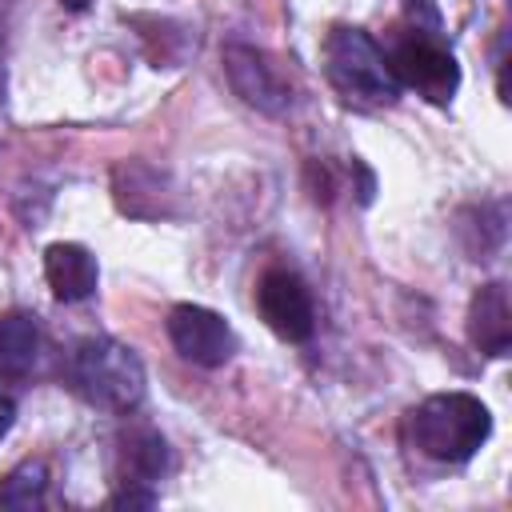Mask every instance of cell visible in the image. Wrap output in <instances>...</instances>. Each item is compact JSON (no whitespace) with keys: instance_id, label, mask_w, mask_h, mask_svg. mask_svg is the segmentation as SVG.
Segmentation results:
<instances>
[{"instance_id":"11","label":"cell","mask_w":512,"mask_h":512,"mask_svg":"<svg viewBox=\"0 0 512 512\" xmlns=\"http://www.w3.org/2000/svg\"><path fill=\"white\" fill-rule=\"evenodd\" d=\"M124 468H128V484H152L164 476L168 468V444L160 432L152 428H136L124 436Z\"/></svg>"},{"instance_id":"7","label":"cell","mask_w":512,"mask_h":512,"mask_svg":"<svg viewBox=\"0 0 512 512\" xmlns=\"http://www.w3.org/2000/svg\"><path fill=\"white\" fill-rule=\"evenodd\" d=\"M224 72H228L236 96L244 104H252L256 112H264V116H280L288 108V100H292V92L280 80L276 64L264 52H256L252 44H236V40L224 44Z\"/></svg>"},{"instance_id":"1","label":"cell","mask_w":512,"mask_h":512,"mask_svg":"<svg viewBox=\"0 0 512 512\" xmlns=\"http://www.w3.org/2000/svg\"><path fill=\"white\" fill-rule=\"evenodd\" d=\"M408 432L424 456L440 464H464L492 436V416L472 392H436L412 408Z\"/></svg>"},{"instance_id":"4","label":"cell","mask_w":512,"mask_h":512,"mask_svg":"<svg viewBox=\"0 0 512 512\" xmlns=\"http://www.w3.org/2000/svg\"><path fill=\"white\" fill-rule=\"evenodd\" d=\"M388 68H392L400 88H416L432 104H448L456 96V88H460L456 56L440 40H432L424 32H412V36L396 40V48L388 52Z\"/></svg>"},{"instance_id":"3","label":"cell","mask_w":512,"mask_h":512,"mask_svg":"<svg viewBox=\"0 0 512 512\" xmlns=\"http://www.w3.org/2000/svg\"><path fill=\"white\" fill-rule=\"evenodd\" d=\"M324 72L328 84L356 108H380L400 96V84L388 68V52L364 28H332L324 40Z\"/></svg>"},{"instance_id":"5","label":"cell","mask_w":512,"mask_h":512,"mask_svg":"<svg viewBox=\"0 0 512 512\" xmlns=\"http://www.w3.org/2000/svg\"><path fill=\"white\" fill-rule=\"evenodd\" d=\"M256 308L264 316V324L280 336V340H308L312 328H316V308H312V296H308V284L288 272V268H272L260 276V288H256Z\"/></svg>"},{"instance_id":"12","label":"cell","mask_w":512,"mask_h":512,"mask_svg":"<svg viewBox=\"0 0 512 512\" xmlns=\"http://www.w3.org/2000/svg\"><path fill=\"white\" fill-rule=\"evenodd\" d=\"M48 492V468L40 460H24L16 464L4 484H0V504L4 508H36Z\"/></svg>"},{"instance_id":"14","label":"cell","mask_w":512,"mask_h":512,"mask_svg":"<svg viewBox=\"0 0 512 512\" xmlns=\"http://www.w3.org/2000/svg\"><path fill=\"white\" fill-rule=\"evenodd\" d=\"M16 424V404H12V396L8 392H0V440L8 436V428Z\"/></svg>"},{"instance_id":"9","label":"cell","mask_w":512,"mask_h":512,"mask_svg":"<svg viewBox=\"0 0 512 512\" xmlns=\"http://www.w3.org/2000/svg\"><path fill=\"white\" fill-rule=\"evenodd\" d=\"M44 276H48V288L56 292V300H88L96 292V256L84 248V244H52L44 252Z\"/></svg>"},{"instance_id":"13","label":"cell","mask_w":512,"mask_h":512,"mask_svg":"<svg viewBox=\"0 0 512 512\" xmlns=\"http://www.w3.org/2000/svg\"><path fill=\"white\" fill-rule=\"evenodd\" d=\"M156 504V492H140V488H124L108 500V508H152Z\"/></svg>"},{"instance_id":"10","label":"cell","mask_w":512,"mask_h":512,"mask_svg":"<svg viewBox=\"0 0 512 512\" xmlns=\"http://www.w3.org/2000/svg\"><path fill=\"white\" fill-rule=\"evenodd\" d=\"M40 356V324L32 312H8L0 316V376L20 380L32 372Z\"/></svg>"},{"instance_id":"2","label":"cell","mask_w":512,"mask_h":512,"mask_svg":"<svg viewBox=\"0 0 512 512\" xmlns=\"http://www.w3.org/2000/svg\"><path fill=\"white\" fill-rule=\"evenodd\" d=\"M68 380L88 404L108 412H132L144 400V364L112 336H84L72 348Z\"/></svg>"},{"instance_id":"8","label":"cell","mask_w":512,"mask_h":512,"mask_svg":"<svg viewBox=\"0 0 512 512\" xmlns=\"http://www.w3.org/2000/svg\"><path fill=\"white\" fill-rule=\"evenodd\" d=\"M468 332H472V344L484 356H508V344H512V308H508V288L500 280L484 284L472 296Z\"/></svg>"},{"instance_id":"6","label":"cell","mask_w":512,"mask_h":512,"mask_svg":"<svg viewBox=\"0 0 512 512\" xmlns=\"http://www.w3.org/2000/svg\"><path fill=\"white\" fill-rule=\"evenodd\" d=\"M168 336H172L176 352L200 368H220L236 352V336H232L228 320L200 304H176L168 312Z\"/></svg>"}]
</instances>
